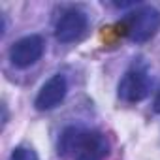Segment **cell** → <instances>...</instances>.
Listing matches in <instances>:
<instances>
[{"label": "cell", "instance_id": "cell-1", "mask_svg": "<svg viewBox=\"0 0 160 160\" xmlns=\"http://www.w3.org/2000/svg\"><path fill=\"white\" fill-rule=\"evenodd\" d=\"M58 151L73 160H104L109 154V141L96 130L68 128L60 136Z\"/></svg>", "mask_w": 160, "mask_h": 160}, {"label": "cell", "instance_id": "cell-2", "mask_svg": "<svg viewBox=\"0 0 160 160\" xmlns=\"http://www.w3.org/2000/svg\"><path fill=\"white\" fill-rule=\"evenodd\" d=\"M122 28H124V34L132 42L136 43L149 42L160 30V12L152 6L138 8L124 19Z\"/></svg>", "mask_w": 160, "mask_h": 160}, {"label": "cell", "instance_id": "cell-3", "mask_svg": "<svg viewBox=\"0 0 160 160\" xmlns=\"http://www.w3.org/2000/svg\"><path fill=\"white\" fill-rule=\"evenodd\" d=\"M151 89V79L147 75L145 70L134 68L130 72H126L119 83V98L128 102V104H136L141 102Z\"/></svg>", "mask_w": 160, "mask_h": 160}, {"label": "cell", "instance_id": "cell-4", "mask_svg": "<svg viewBox=\"0 0 160 160\" xmlns=\"http://www.w3.org/2000/svg\"><path fill=\"white\" fill-rule=\"evenodd\" d=\"M43 55V40L40 36H25L10 49V60L15 68H28Z\"/></svg>", "mask_w": 160, "mask_h": 160}, {"label": "cell", "instance_id": "cell-5", "mask_svg": "<svg viewBox=\"0 0 160 160\" xmlns=\"http://www.w3.org/2000/svg\"><path fill=\"white\" fill-rule=\"evenodd\" d=\"M87 15L81 10H68L60 15V19L57 21L55 27V36L58 42L62 43H72L75 40H79L85 30H87Z\"/></svg>", "mask_w": 160, "mask_h": 160}, {"label": "cell", "instance_id": "cell-6", "mask_svg": "<svg viewBox=\"0 0 160 160\" xmlns=\"http://www.w3.org/2000/svg\"><path fill=\"white\" fill-rule=\"evenodd\" d=\"M66 92H68V81H66V77L62 73H57V75H53L49 81L40 89L34 106L40 111L55 109L66 98Z\"/></svg>", "mask_w": 160, "mask_h": 160}, {"label": "cell", "instance_id": "cell-7", "mask_svg": "<svg viewBox=\"0 0 160 160\" xmlns=\"http://www.w3.org/2000/svg\"><path fill=\"white\" fill-rule=\"evenodd\" d=\"M10 160H38V156H36V152H34L32 149L17 147V149H13V152H12Z\"/></svg>", "mask_w": 160, "mask_h": 160}, {"label": "cell", "instance_id": "cell-8", "mask_svg": "<svg viewBox=\"0 0 160 160\" xmlns=\"http://www.w3.org/2000/svg\"><path fill=\"white\" fill-rule=\"evenodd\" d=\"M154 111L156 113H160V92L156 94V98H154Z\"/></svg>", "mask_w": 160, "mask_h": 160}]
</instances>
